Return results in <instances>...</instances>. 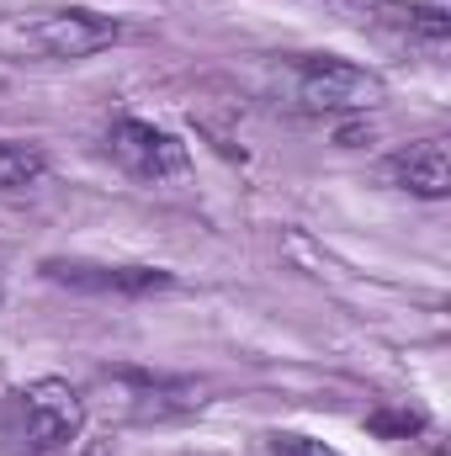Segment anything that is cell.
<instances>
[{"mask_svg": "<svg viewBox=\"0 0 451 456\" xmlns=\"http://www.w3.org/2000/svg\"><path fill=\"white\" fill-rule=\"evenodd\" d=\"M86 430V398L64 377H37L0 398V441L16 456H53Z\"/></svg>", "mask_w": 451, "mask_h": 456, "instance_id": "6da1fadb", "label": "cell"}, {"mask_svg": "<svg viewBox=\"0 0 451 456\" xmlns=\"http://www.w3.org/2000/svg\"><path fill=\"white\" fill-rule=\"evenodd\" d=\"M117 419L133 425H165L181 414H197L208 403V387L192 377H165V371H133V366H112L96 377Z\"/></svg>", "mask_w": 451, "mask_h": 456, "instance_id": "7a4b0ae2", "label": "cell"}, {"mask_svg": "<svg viewBox=\"0 0 451 456\" xmlns=\"http://www.w3.org/2000/svg\"><path fill=\"white\" fill-rule=\"evenodd\" d=\"M292 96L308 112H372L388 102V86L377 69H361L335 53H314L292 64Z\"/></svg>", "mask_w": 451, "mask_h": 456, "instance_id": "3957f363", "label": "cell"}, {"mask_svg": "<svg viewBox=\"0 0 451 456\" xmlns=\"http://www.w3.org/2000/svg\"><path fill=\"white\" fill-rule=\"evenodd\" d=\"M122 37V21L91 5H64V11H43L32 21H21V43L48 53V59H91L102 48H112Z\"/></svg>", "mask_w": 451, "mask_h": 456, "instance_id": "277c9868", "label": "cell"}, {"mask_svg": "<svg viewBox=\"0 0 451 456\" xmlns=\"http://www.w3.org/2000/svg\"><path fill=\"white\" fill-rule=\"evenodd\" d=\"M107 154L127 175H138V181H176L192 165L186 143L176 133H165L154 122H138V117H117L112 127H107Z\"/></svg>", "mask_w": 451, "mask_h": 456, "instance_id": "5b68a950", "label": "cell"}, {"mask_svg": "<svg viewBox=\"0 0 451 456\" xmlns=\"http://www.w3.org/2000/svg\"><path fill=\"white\" fill-rule=\"evenodd\" d=\"M43 276L53 287L96 292V297H149L176 287V276L160 265H102V260H43Z\"/></svg>", "mask_w": 451, "mask_h": 456, "instance_id": "8992f818", "label": "cell"}, {"mask_svg": "<svg viewBox=\"0 0 451 456\" xmlns=\"http://www.w3.org/2000/svg\"><path fill=\"white\" fill-rule=\"evenodd\" d=\"M382 175L398 186V191H409V197H425V202H441L451 191V159H447V143L441 138H420V143H409V149H398L388 165H382Z\"/></svg>", "mask_w": 451, "mask_h": 456, "instance_id": "52a82bcc", "label": "cell"}, {"mask_svg": "<svg viewBox=\"0 0 451 456\" xmlns=\"http://www.w3.org/2000/svg\"><path fill=\"white\" fill-rule=\"evenodd\" d=\"M48 175V154L21 138H0V191H32Z\"/></svg>", "mask_w": 451, "mask_h": 456, "instance_id": "ba28073f", "label": "cell"}, {"mask_svg": "<svg viewBox=\"0 0 451 456\" xmlns=\"http://www.w3.org/2000/svg\"><path fill=\"white\" fill-rule=\"evenodd\" d=\"M266 456H340V452L335 446H324V441H308V436L276 430V436H266Z\"/></svg>", "mask_w": 451, "mask_h": 456, "instance_id": "9c48e42d", "label": "cell"}, {"mask_svg": "<svg viewBox=\"0 0 451 456\" xmlns=\"http://www.w3.org/2000/svg\"><path fill=\"white\" fill-rule=\"evenodd\" d=\"M372 430L377 436H414L420 430V414H372Z\"/></svg>", "mask_w": 451, "mask_h": 456, "instance_id": "30bf717a", "label": "cell"}]
</instances>
